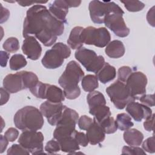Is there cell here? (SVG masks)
I'll list each match as a JSON object with an SVG mask.
<instances>
[{
    "label": "cell",
    "instance_id": "1",
    "mask_svg": "<svg viewBox=\"0 0 155 155\" xmlns=\"http://www.w3.org/2000/svg\"><path fill=\"white\" fill-rule=\"evenodd\" d=\"M64 23L57 19L41 4H36L28 9L23 24L24 38L35 36L44 46L50 47L64 31Z\"/></svg>",
    "mask_w": 155,
    "mask_h": 155
},
{
    "label": "cell",
    "instance_id": "2",
    "mask_svg": "<svg viewBox=\"0 0 155 155\" xmlns=\"http://www.w3.org/2000/svg\"><path fill=\"white\" fill-rule=\"evenodd\" d=\"M84 76V72L78 62L71 61L67 64L58 80L59 84L64 88L63 91L66 98L73 100L80 96L81 89L78 84Z\"/></svg>",
    "mask_w": 155,
    "mask_h": 155
},
{
    "label": "cell",
    "instance_id": "3",
    "mask_svg": "<svg viewBox=\"0 0 155 155\" xmlns=\"http://www.w3.org/2000/svg\"><path fill=\"white\" fill-rule=\"evenodd\" d=\"M15 125L24 131H37L42 128L44 124L41 111L33 106H25L19 109L13 117Z\"/></svg>",
    "mask_w": 155,
    "mask_h": 155
},
{
    "label": "cell",
    "instance_id": "4",
    "mask_svg": "<svg viewBox=\"0 0 155 155\" xmlns=\"http://www.w3.org/2000/svg\"><path fill=\"white\" fill-rule=\"evenodd\" d=\"M71 54L70 47L62 42H58L48 50L41 60L42 65L48 69H55L61 67L64 59Z\"/></svg>",
    "mask_w": 155,
    "mask_h": 155
},
{
    "label": "cell",
    "instance_id": "5",
    "mask_svg": "<svg viewBox=\"0 0 155 155\" xmlns=\"http://www.w3.org/2000/svg\"><path fill=\"white\" fill-rule=\"evenodd\" d=\"M106 92L110 101L117 109H124L130 102L134 101L125 83L116 81L106 88Z\"/></svg>",
    "mask_w": 155,
    "mask_h": 155
},
{
    "label": "cell",
    "instance_id": "6",
    "mask_svg": "<svg viewBox=\"0 0 155 155\" xmlns=\"http://www.w3.org/2000/svg\"><path fill=\"white\" fill-rule=\"evenodd\" d=\"M81 40L83 44L93 45L99 48L106 47L111 39L110 33L105 27L95 28L89 26L84 28L81 35Z\"/></svg>",
    "mask_w": 155,
    "mask_h": 155
},
{
    "label": "cell",
    "instance_id": "7",
    "mask_svg": "<svg viewBox=\"0 0 155 155\" xmlns=\"http://www.w3.org/2000/svg\"><path fill=\"white\" fill-rule=\"evenodd\" d=\"M75 58L88 71L97 73L105 64V59L101 55L85 47H82L74 53Z\"/></svg>",
    "mask_w": 155,
    "mask_h": 155
},
{
    "label": "cell",
    "instance_id": "8",
    "mask_svg": "<svg viewBox=\"0 0 155 155\" xmlns=\"http://www.w3.org/2000/svg\"><path fill=\"white\" fill-rule=\"evenodd\" d=\"M121 9L113 1L94 0L90 2L88 10L91 21L95 24H103L105 16L109 13Z\"/></svg>",
    "mask_w": 155,
    "mask_h": 155
},
{
    "label": "cell",
    "instance_id": "9",
    "mask_svg": "<svg viewBox=\"0 0 155 155\" xmlns=\"http://www.w3.org/2000/svg\"><path fill=\"white\" fill-rule=\"evenodd\" d=\"M42 133L37 131H24L19 136L18 143L32 154H44Z\"/></svg>",
    "mask_w": 155,
    "mask_h": 155
},
{
    "label": "cell",
    "instance_id": "10",
    "mask_svg": "<svg viewBox=\"0 0 155 155\" xmlns=\"http://www.w3.org/2000/svg\"><path fill=\"white\" fill-rule=\"evenodd\" d=\"M124 14L122 8L113 12L105 16L104 21L105 25L120 38H125L130 33V29L123 18Z\"/></svg>",
    "mask_w": 155,
    "mask_h": 155
},
{
    "label": "cell",
    "instance_id": "11",
    "mask_svg": "<svg viewBox=\"0 0 155 155\" xmlns=\"http://www.w3.org/2000/svg\"><path fill=\"white\" fill-rule=\"evenodd\" d=\"M125 84L134 99L139 100L146 93L147 78L141 71L132 72L128 78Z\"/></svg>",
    "mask_w": 155,
    "mask_h": 155
},
{
    "label": "cell",
    "instance_id": "12",
    "mask_svg": "<svg viewBox=\"0 0 155 155\" xmlns=\"http://www.w3.org/2000/svg\"><path fill=\"white\" fill-rule=\"evenodd\" d=\"M65 107L62 102L54 103L46 101L41 104L39 109L42 115L47 118L48 124L54 126L61 119Z\"/></svg>",
    "mask_w": 155,
    "mask_h": 155
},
{
    "label": "cell",
    "instance_id": "13",
    "mask_svg": "<svg viewBox=\"0 0 155 155\" xmlns=\"http://www.w3.org/2000/svg\"><path fill=\"white\" fill-rule=\"evenodd\" d=\"M126 111L136 122H140L142 119H147L153 114L150 107L134 101L130 102L126 106Z\"/></svg>",
    "mask_w": 155,
    "mask_h": 155
},
{
    "label": "cell",
    "instance_id": "14",
    "mask_svg": "<svg viewBox=\"0 0 155 155\" xmlns=\"http://www.w3.org/2000/svg\"><path fill=\"white\" fill-rule=\"evenodd\" d=\"M22 50L27 58L31 60L38 59L42 53V47L35 36L25 38L22 45Z\"/></svg>",
    "mask_w": 155,
    "mask_h": 155
},
{
    "label": "cell",
    "instance_id": "15",
    "mask_svg": "<svg viewBox=\"0 0 155 155\" xmlns=\"http://www.w3.org/2000/svg\"><path fill=\"white\" fill-rule=\"evenodd\" d=\"M3 87L10 93H15L25 89L24 79L21 71L8 74L3 79Z\"/></svg>",
    "mask_w": 155,
    "mask_h": 155
},
{
    "label": "cell",
    "instance_id": "16",
    "mask_svg": "<svg viewBox=\"0 0 155 155\" xmlns=\"http://www.w3.org/2000/svg\"><path fill=\"white\" fill-rule=\"evenodd\" d=\"M69 6L65 0H56L49 5L48 10L59 21L67 23L66 16L68 12Z\"/></svg>",
    "mask_w": 155,
    "mask_h": 155
},
{
    "label": "cell",
    "instance_id": "17",
    "mask_svg": "<svg viewBox=\"0 0 155 155\" xmlns=\"http://www.w3.org/2000/svg\"><path fill=\"white\" fill-rule=\"evenodd\" d=\"M86 135L88 142L93 145L100 143L103 142L105 138V133L99 125L94 120L87 130Z\"/></svg>",
    "mask_w": 155,
    "mask_h": 155
},
{
    "label": "cell",
    "instance_id": "18",
    "mask_svg": "<svg viewBox=\"0 0 155 155\" xmlns=\"http://www.w3.org/2000/svg\"><path fill=\"white\" fill-rule=\"evenodd\" d=\"M65 97L64 91L59 87L46 84L44 99L51 102L60 103L65 100Z\"/></svg>",
    "mask_w": 155,
    "mask_h": 155
},
{
    "label": "cell",
    "instance_id": "19",
    "mask_svg": "<svg viewBox=\"0 0 155 155\" xmlns=\"http://www.w3.org/2000/svg\"><path fill=\"white\" fill-rule=\"evenodd\" d=\"M105 52L108 57L117 59L124 55L125 48L122 42L119 40H113L106 46Z\"/></svg>",
    "mask_w": 155,
    "mask_h": 155
},
{
    "label": "cell",
    "instance_id": "20",
    "mask_svg": "<svg viewBox=\"0 0 155 155\" xmlns=\"http://www.w3.org/2000/svg\"><path fill=\"white\" fill-rule=\"evenodd\" d=\"M97 79L102 84H107L113 81L116 76V71L114 67L108 62H105L100 70L96 73Z\"/></svg>",
    "mask_w": 155,
    "mask_h": 155
},
{
    "label": "cell",
    "instance_id": "21",
    "mask_svg": "<svg viewBox=\"0 0 155 155\" xmlns=\"http://www.w3.org/2000/svg\"><path fill=\"white\" fill-rule=\"evenodd\" d=\"M123 137L125 142L130 146H139L143 140V134L135 128H130L124 131Z\"/></svg>",
    "mask_w": 155,
    "mask_h": 155
},
{
    "label": "cell",
    "instance_id": "22",
    "mask_svg": "<svg viewBox=\"0 0 155 155\" xmlns=\"http://www.w3.org/2000/svg\"><path fill=\"white\" fill-rule=\"evenodd\" d=\"M60 145L61 150L62 152L73 154L80 150L79 145L75 139L74 134L73 136L64 137L58 140Z\"/></svg>",
    "mask_w": 155,
    "mask_h": 155
},
{
    "label": "cell",
    "instance_id": "23",
    "mask_svg": "<svg viewBox=\"0 0 155 155\" xmlns=\"http://www.w3.org/2000/svg\"><path fill=\"white\" fill-rule=\"evenodd\" d=\"M84 27L80 26L74 27L70 31L67 39V44L69 47L73 50H78L83 47V42L81 38V33Z\"/></svg>",
    "mask_w": 155,
    "mask_h": 155
},
{
    "label": "cell",
    "instance_id": "24",
    "mask_svg": "<svg viewBox=\"0 0 155 155\" xmlns=\"http://www.w3.org/2000/svg\"><path fill=\"white\" fill-rule=\"evenodd\" d=\"M89 113L93 116V120L97 124L111 116V114L110 108L106 105H99L89 109Z\"/></svg>",
    "mask_w": 155,
    "mask_h": 155
},
{
    "label": "cell",
    "instance_id": "25",
    "mask_svg": "<svg viewBox=\"0 0 155 155\" xmlns=\"http://www.w3.org/2000/svg\"><path fill=\"white\" fill-rule=\"evenodd\" d=\"M87 101L89 109L99 105H106V100L104 94L98 91H93L90 92L87 96Z\"/></svg>",
    "mask_w": 155,
    "mask_h": 155
},
{
    "label": "cell",
    "instance_id": "26",
    "mask_svg": "<svg viewBox=\"0 0 155 155\" xmlns=\"http://www.w3.org/2000/svg\"><path fill=\"white\" fill-rule=\"evenodd\" d=\"M81 85L85 91H93L99 87L98 79L95 75L87 74L82 79Z\"/></svg>",
    "mask_w": 155,
    "mask_h": 155
},
{
    "label": "cell",
    "instance_id": "27",
    "mask_svg": "<svg viewBox=\"0 0 155 155\" xmlns=\"http://www.w3.org/2000/svg\"><path fill=\"white\" fill-rule=\"evenodd\" d=\"M116 122L117 128L121 131L128 130L134 125L130 115L125 113H119L117 115Z\"/></svg>",
    "mask_w": 155,
    "mask_h": 155
},
{
    "label": "cell",
    "instance_id": "28",
    "mask_svg": "<svg viewBox=\"0 0 155 155\" xmlns=\"http://www.w3.org/2000/svg\"><path fill=\"white\" fill-rule=\"evenodd\" d=\"M27 64V61L25 58L21 54H15L10 59V68L12 70H18Z\"/></svg>",
    "mask_w": 155,
    "mask_h": 155
},
{
    "label": "cell",
    "instance_id": "29",
    "mask_svg": "<svg viewBox=\"0 0 155 155\" xmlns=\"http://www.w3.org/2000/svg\"><path fill=\"white\" fill-rule=\"evenodd\" d=\"M21 73L24 79L25 89L32 88L38 82V78L34 73L28 71H21Z\"/></svg>",
    "mask_w": 155,
    "mask_h": 155
},
{
    "label": "cell",
    "instance_id": "30",
    "mask_svg": "<svg viewBox=\"0 0 155 155\" xmlns=\"http://www.w3.org/2000/svg\"><path fill=\"white\" fill-rule=\"evenodd\" d=\"M98 125H99L105 134H113L117 130L116 120L111 116L107 118Z\"/></svg>",
    "mask_w": 155,
    "mask_h": 155
},
{
    "label": "cell",
    "instance_id": "31",
    "mask_svg": "<svg viewBox=\"0 0 155 155\" xmlns=\"http://www.w3.org/2000/svg\"><path fill=\"white\" fill-rule=\"evenodd\" d=\"M2 47L9 53H15L19 48V41L15 37L8 38L3 43Z\"/></svg>",
    "mask_w": 155,
    "mask_h": 155
},
{
    "label": "cell",
    "instance_id": "32",
    "mask_svg": "<svg viewBox=\"0 0 155 155\" xmlns=\"http://www.w3.org/2000/svg\"><path fill=\"white\" fill-rule=\"evenodd\" d=\"M120 2L124 4L128 12H131L141 11L145 7V4L139 1H120Z\"/></svg>",
    "mask_w": 155,
    "mask_h": 155
},
{
    "label": "cell",
    "instance_id": "33",
    "mask_svg": "<svg viewBox=\"0 0 155 155\" xmlns=\"http://www.w3.org/2000/svg\"><path fill=\"white\" fill-rule=\"evenodd\" d=\"M46 87V84L43 83L41 81L38 82L31 89H30V92L37 98L44 99V93Z\"/></svg>",
    "mask_w": 155,
    "mask_h": 155
},
{
    "label": "cell",
    "instance_id": "34",
    "mask_svg": "<svg viewBox=\"0 0 155 155\" xmlns=\"http://www.w3.org/2000/svg\"><path fill=\"white\" fill-rule=\"evenodd\" d=\"M122 154L130 155H146L144 150L138 146H124L122 150Z\"/></svg>",
    "mask_w": 155,
    "mask_h": 155
},
{
    "label": "cell",
    "instance_id": "35",
    "mask_svg": "<svg viewBox=\"0 0 155 155\" xmlns=\"http://www.w3.org/2000/svg\"><path fill=\"white\" fill-rule=\"evenodd\" d=\"M7 154L8 155H12V154L29 155L30 153L25 148H24L21 145L13 144L8 149L7 151Z\"/></svg>",
    "mask_w": 155,
    "mask_h": 155
},
{
    "label": "cell",
    "instance_id": "36",
    "mask_svg": "<svg viewBox=\"0 0 155 155\" xmlns=\"http://www.w3.org/2000/svg\"><path fill=\"white\" fill-rule=\"evenodd\" d=\"M60 150V145L56 139L49 140L45 146V151L48 154H54L59 152Z\"/></svg>",
    "mask_w": 155,
    "mask_h": 155
},
{
    "label": "cell",
    "instance_id": "37",
    "mask_svg": "<svg viewBox=\"0 0 155 155\" xmlns=\"http://www.w3.org/2000/svg\"><path fill=\"white\" fill-rule=\"evenodd\" d=\"M132 72V69L128 66H122L120 67L117 71L118 80L125 83Z\"/></svg>",
    "mask_w": 155,
    "mask_h": 155
},
{
    "label": "cell",
    "instance_id": "38",
    "mask_svg": "<svg viewBox=\"0 0 155 155\" xmlns=\"http://www.w3.org/2000/svg\"><path fill=\"white\" fill-rule=\"evenodd\" d=\"M142 149L149 153H154L155 152V143H154V137L153 136L147 138L142 143Z\"/></svg>",
    "mask_w": 155,
    "mask_h": 155
},
{
    "label": "cell",
    "instance_id": "39",
    "mask_svg": "<svg viewBox=\"0 0 155 155\" xmlns=\"http://www.w3.org/2000/svg\"><path fill=\"white\" fill-rule=\"evenodd\" d=\"M93 122V119H92V118L86 115H83L79 118L78 124L81 130H87Z\"/></svg>",
    "mask_w": 155,
    "mask_h": 155
},
{
    "label": "cell",
    "instance_id": "40",
    "mask_svg": "<svg viewBox=\"0 0 155 155\" xmlns=\"http://www.w3.org/2000/svg\"><path fill=\"white\" fill-rule=\"evenodd\" d=\"M74 137L79 145H81L84 147H85L88 145L89 143L88 140L87 135L84 133L79 132L76 130L74 133Z\"/></svg>",
    "mask_w": 155,
    "mask_h": 155
},
{
    "label": "cell",
    "instance_id": "41",
    "mask_svg": "<svg viewBox=\"0 0 155 155\" xmlns=\"http://www.w3.org/2000/svg\"><path fill=\"white\" fill-rule=\"evenodd\" d=\"M154 94H143L139 98L141 104L150 107L154 106Z\"/></svg>",
    "mask_w": 155,
    "mask_h": 155
},
{
    "label": "cell",
    "instance_id": "42",
    "mask_svg": "<svg viewBox=\"0 0 155 155\" xmlns=\"http://www.w3.org/2000/svg\"><path fill=\"white\" fill-rule=\"evenodd\" d=\"M19 136V131L15 128H8L4 133V136L10 142L15 141Z\"/></svg>",
    "mask_w": 155,
    "mask_h": 155
},
{
    "label": "cell",
    "instance_id": "43",
    "mask_svg": "<svg viewBox=\"0 0 155 155\" xmlns=\"http://www.w3.org/2000/svg\"><path fill=\"white\" fill-rule=\"evenodd\" d=\"M154 114L153 113L151 116L147 119H145L143 122V127L147 131H152L154 128Z\"/></svg>",
    "mask_w": 155,
    "mask_h": 155
},
{
    "label": "cell",
    "instance_id": "44",
    "mask_svg": "<svg viewBox=\"0 0 155 155\" xmlns=\"http://www.w3.org/2000/svg\"><path fill=\"white\" fill-rule=\"evenodd\" d=\"M10 98V93L4 87L1 88V105L6 104Z\"/></svg>",
    "mask_w": 155,
    "mask_h": 155
},
{
    "label": "cell",
    "instance_id": "45",
    "mask_svg": "<svg viewBox=\"0 0 155 155\" xmlns=\"http://www.w3.org/2000/svg\"><path fill=\"white\" fill-rule=\"evenodd\" d=\"M154 7H152L147 13V19L150 25L154 27Z\"/></svg>",
    "mask_w": 155,
    "mask_h": 155
},
{
    "label": "cell",
    "instance_id": "46",
    "mask_svg": "<svg viewBox=\"0 0 155 155\" xmlns=\"http://www.w3.org/2000/svg\"><path fill=\"white\" fill-rule=\"evenodd\" d=\"M1 10V23L7 21L9 16H10V12L8 11V9L4 8L2 5L1 4H0Z\"/></svg>",
    "mask_w": 155,
    "mask_h": 155
},
{
    "label": "cell",
    "instance_id": "47",
    "mask_svg": "<svg viewBox=\"0 0 155 155\" xmlns=\"http://www.w3.org/2000/svg\"><path fill=\"white\" fill-rule=\"evenodd\" d=\"M9 58V54L4 51H1V66L5 67L7 65V61Z\"/></svg>",
    "mask_w": 155,
    "mask_h": 155
},
{
    "label": "cell",
    "instance_id": "48",
    "mask_svg": "<svg viewBox=\"0 0 155 155\" xmlns=\"http://www.w3.org/2000/svg\"><path fill=\"white\" fill-rule=\"evenodd\" d=\"M8 144V140H7V139L4 136L1 135V136H0V145H1L0 153H2L6 150Z\"/></svg>",
    "mask_w": 155,
    "mask_h": 155
},
{
    "label": "cell",
    "instance_id": "49",
    "mask_svg": "<svg viewBox=\"0 0 155 155\" xmlns=\"http://www.w3.org/2000/svg\"><path fill=\"white\" fill-rule=\"evenodd\" d=\"M16 2L21 6L26 7L28 5H31L32 4H41L47 2V1L45 2H39V1H16Z\"/></svg>",
    "mask_w": 155,
    "mask_h": 155
},
{
    "label": "cell",
    "instance_id": "50",
    "mask_svg": "<svg viewBox=\"0 0 155 155\" xmlns=\"http://www.w3.org/2000/svg\"><path fill=\"white\" fill-rule=\"evenodd\" d=\"M70 7H77L81 4V1H67Z\"/></svg>",
    "mask_w": 155,
    "mask_h": 155
}]
</instances>
